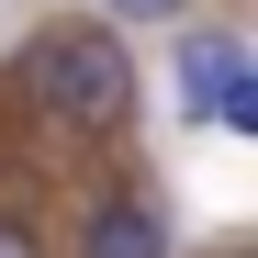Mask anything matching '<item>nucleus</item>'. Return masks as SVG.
I'll return each instance as SVG.
<instances>
[{"mask_svg": "<svg viewBox=\"0 0 258 258\" xmlns=\"http://www.w3.org/2000/svg\"><path fill=\"white\" fill-rule=\"evenodd\" d=\"M180 90H191V112H202V123L258 135V68H247V45H236L225 23H202L191 45H180Z\"/></svg>", "mask_w": 258, "mask_h": 258, "instance_id": "f03ea898", "label": "nucleus"}, {"mask_svg": "<svg viewBox=\"0 0 258 258\" xmlns=\"http://www.w3.org/2000/svg\"><path fill=\"white\" fill-rule=\"evenodd\" d=\"M23 90L79 135H123L135 123V56H123L112 23H45L23 45Z\"/></svg>", "mask_w": 258, "mask_h": 258, "instance_id": "f257e3e1", "label": "nucleus"}, {"mask_svg": "<svg viewBox=\"0 0 258 258\" xmlns=\"http://www.w3.org/2000/svg\"><path fill=\"white\" fill-rule=\"evenodd\" d=\"M0 258H45V247H34V225H23V213H0Z\"/></svg>", "mask_w": 258, "mask_h": 258, "instance_id": "20e7f679", "label": "nucleus"}, {"mask_svg": "<svg viewBox=\"0 0 258 258\" xmlns=\"http://www.w3.org/2000/svg\"><path fill=\"white\" fill-rule=\"evenodd\" d=\"M79 258H168V202H146V191L90 202V225H79Z\"/></svg>", "mask_w": 258, "mask_h": 258, "instance_id": "7ed1b4c3", "label": "nucleus"}]
</instances>
